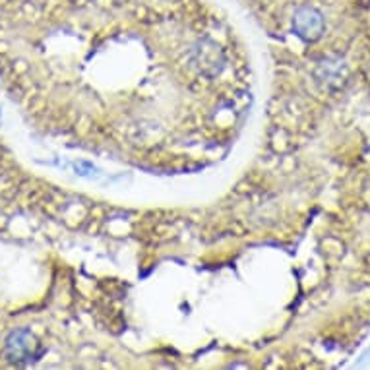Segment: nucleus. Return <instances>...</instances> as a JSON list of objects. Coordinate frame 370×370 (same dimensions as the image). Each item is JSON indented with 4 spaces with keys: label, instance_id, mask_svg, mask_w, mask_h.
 <instances>
[{
    "label": "nucleus",
    "instance_id": "nucleus-1",
    "mask_svg": "<svg viewBox=\"0 0 370 370\" xmlns=\"http://www.w3.org/2000/svg\"><path fill=\"white\" fill-rule=\"evenodd\" d=\"M0 89L45 136L157 169L213 163L252 99L207 0H0Z\"/></svg>",
    "mask_w": 370,
    "mask_h": 370
}]
</instances>
